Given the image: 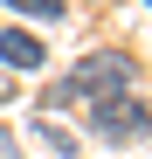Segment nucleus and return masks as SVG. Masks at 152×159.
<instances>
[{
  "label": "nucleus",
  "instance_id": "20e7f679",
  "mask_svg": "<svg viewBox=\"0 0 152 159\" xmlns=\"http://www.w3.org/2000/svg\"><path fill=\"white\" fill-rule=\"evenodd\" d=\"M7 7H21V14H35V21H56V14H62V0H7Z\"/></svg>",
  "mask_w": 152,
  "mask_h": 159
},
{
  "label": "nucleus",
  "instance_id": "39448f33",
  "mask_svg": "<svg viewBox=\"0 0 152 159\" xmlns=\"http://www.w3.org/2000/svg\"><path fill=\"white\" fill-rule=\"evenodd\" d=\"M0 159H21V139H14L7 125H0Z\"/></svg>",
  "mask_w": 152,
  "mask_h": 159
},
{
  "label": "nucleus",
  "instance_id": "f257e3e1",
  "mask_svg": "<svg viewBox=\"0 0 152 159\" xmlns=\"http://www.w3.org/2000/svg\"><path fill=\"white\" fill-rule=\"evenodd\" d=\"M124 83H132V62L124 56H90V62H76L62 83H56V104H111V97H124Z\"/></svg>",
  "mask_w": 152,
  "mask_h": 159
},
{
  "label": "nucleus",
  "instance_id": "f03ea898",
  "mask_svg": "<svg viewBox=\"0 0 152 159\" xmlns=\"http://www.w3.org/2000/svg\"><path fill=\"white\" fill-rule=\"evenodd\" d=\"M152 131V111L138 97H111V104H97V139L104 145H124V139H145Z\"/></svg>",
  "mask_w": 152,
  "mask_h": 159
},
{
  "label": "nucleus",
  "instance_id": "7ed1b4c3",
  "mask_svg": "<svg viewBox=\"0 0 152 159\" xmlns=\"http://www.w3.org/2000/svg\"><path fill=\"white\" fill-rule=\"evenodd\" d=\"M0 62H14V69H42L48 56H42V42H35V35L7 28V35H0Z\"/></svg>",
  "mask_w": 152,
  "mask_h": 159
}]
</instances>
